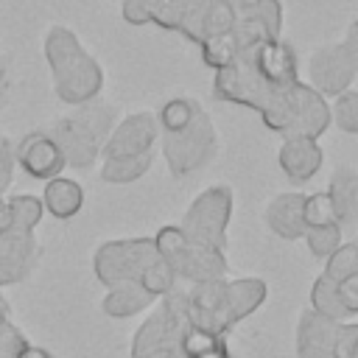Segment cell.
I'll list each match as a JSON object with an SVG mask.
<instances>
[{"label": "cell", "mask_w": 358, "mask_h": 358, "mask_svg": "<svg viewBox=\"0 0 358 358\" xmlns=\"http://www.w3.org/2000/svg\"><path fill=\"white\" fill-rule=\"evenodd\" d=\"M92 271L106 288L126 280L140 282L151 296H165L176 288V277L157 252L154 238H120L101 243L92 255Z\"/></svg>", "instance_id": "obj_1"}, {"label": "cell", "mask_w": 358, "mask_h": 358, "mask_svg": "<svg viewBox=\"0 0 358 358\" xmlns=\"http://www.w3.org/2000/svg\"><path fill=\"white\" fill-rule=\"evenodd\" d=\"M45 62L50 70L53 92L67 106H84L101 98L103 67L90 56L67 25H50L45 34Z\"/></svg>", "instance_id": "obj_2"}, {"label": "cell", "mask_w": 358, "mask_h": 358, "mask_svg": "<svg viewBox=\"0 0 358 358\" xmlns=\"http://www.w3.org/2000/svg\"><path fill=\"white\" fill-rule=\"evenodd\" d=\"M115 109L106 101H90L84 106H73V112L56 117L48 129V134L56 140V145L64 154V162L70 168L87 171L98 162L101 148L115 126Z\"/></svg>", "instance_id": "obj_3"}, {"label": "cell", "mask_w": 358, "mask_h": 358, "mask_svg": "<svg viewBox=\"0 0 358 358\" xmlns=\"http://www.w3.org/2000/svg\"><path fill=\"white\" fill-rule=\"evenodd\" d=\"M266 129L277 131L282 140L288 137H310L319 140L330 126V103L310 84L299 81L291 90L274 95V101L260 112Z\"/></svg>", "instance_id": "obj_4"}, {"label": "cell", "mask_w": 358, "mask_h": 358, "mask_svg": "<svg viewBox=\"0 0 358 358\" xmlns=\"http://www.w3.org/2000/svg\"><path fill=\"white\" fill-rule=\"evenodd\" d=\"M154 243H157V252L162 255V260L168 263V268L173 271V277L185 280L187 285L224 280V274H227V255L196 243L193 238H187L182 232L179 224H165L154 235Z\"/></svg>", "instance_id": "obj_5"}, {"label": "cell", "mask_w": 358, "mask_h": 358, "mask_svg": "<svg viewBox=\"0 0 358 358\" xmlns=\"http://www.w3.org/2000/svg\"><path fill=\"white\" fill-rule=\"evenodd\" d=\"M159 148H162L171 176L185 179V176L201 171L215 157V148H218V131H215V123L207 115V109L199 106L193 120L185 129L159 134Z\"/></svg>", "instance_id": "obj_6"}, {"label": "cell", "mask_w": 358, "mask_h": 358, "mask_svg": "<svg viewBox=\"0 0 358 358\" xmlns=\"http://www.w3.org/2000/svg\"><path fill=\"white\" fill-rule=\"evenodd\" d=\"M187 330L182 310V288L176 285L162 296V305L137 327L131 358H185L182 336Z\"/></svg>", "instance_id": "obj_7"}, {"label": "cell", "mask_w": 358, "mask_h": 358, "mask_svg": "<svg viewBox=\"0 0 358 358\" xmlns=\"http://www.w3.org/2000/svg\"><path fill=\"white\" fill-rule=\"evenodd\" d=\"M232 207H235V196L232 187L227 185H213L204 193H199L190 207L182 215V232L187 238H193L196 243L224 252L227 249V229H229V218H232Z\"/></svg>", "instance_id": "obj_8"}, {"label": "cell", "mask_w": 358, "mask_h": 358, "mask_svg": "<svg viewBox=\"0 0 358 358\" xmlns=\"http://www.w3.org/2000/svg\"><path fill=\"white\" fill-rule=\"evenodd\" d=\"M182 310L187 327H199L215 336H227L235 324L229 319V299H227V280L196 282L182 288Z\"/></svg>", "instance_id": "obj_9"}, {"label": "cell", "mask_w": 358, "mask_h": 358, "mask_svg": "<svg viewBox=\"0 0 358 358\" xmlns=\"http://www.w3.org/2000/svg\"><path fill=\"white\" fill-rule=\"evenodd\" d=\"M213 92H215V98H221L227 103H238V106H249L255 112H266V106L282 90H271L255 73L252 62L246 56H238L229 67L213 73Z\"/></svg>", "instance_id": "obj_10"}, {"label": "cell", "mask_w": 358, "mask_h": 358, "mask_svg": "<svg viewBox=\"0 0 358 358\" xmlns=\"http://www.w3.org/2000/svg\"><path fill=\"white\" fill-rule=\"evenodd\" d=\"M355 78H358L355 67H352V62H350V56H347L341 42L319 45L308 56V84L322 98H336V95L347 92Z\"/></svg>", "instance_id": "obj_11"}, {"label": "cell", "mask_w": 358, "mask_h": 358, "mask_svg": "<svg viewBox=\"0 0 358 358\" xmlns=\"http://www.w3.org/2000/svg\"><path fill=\"white\" fill-rule=\"evenodd\" d=\"M157 140H159L157 117L151 112H131L112 126V131L101 148V157L103 159H123V157L151 154Z\"/></svg>", "instance_id": "obj_12"}, {"label": "cell", "mask_w": 358, "mask_h": 358, "mask_svg": "<svg viewBox=\"0 0 358 358\" xmlns=\"http://www.w3.org/2000/svg\"><path fill=\"white\" fill-rule=\"evenodd\" d=\"M238 20V0H187L179 31L193 45H201L210 36L229 34Z\"/></svg>", "instance_id": "obj_13"}, {"label": "cell", "mask_w": 358, "mask_h": 358, "mask_svg": "<svg viewBox=\"0 0 358 358\" xmlns=\"http://www.w3.org/2000/svg\"><path fill=\"white\" fill-rule=\"evenodd\" d=\"M255 73L271 87V90H291L294 84H299V62H296V50L280 36L271 42H263L260 48H255L252 53H243Z\"/></svg>", "instance_id": "obj_14"}, {"label": "cell", "mask_w": 358, "mask_h": 358, "mask_svg": "<svg viewBox=\"0 0 358 358\" xmlns=\"http://www.w3.org/2000/svg\"><path fill=\"white\" fill-rule=\"evenodd\" d=\"M14 159L17 165L31 176V179H56L62 176V171L67 168L62 148L56 145V140L48 134V129H36L28 131L17 145H14Z\"/></svg>", "instance_id": "obj_15"}, {"label": "cell", "mask_w": 358, "mask_h": 358, "mask_svg": "<svg viewBox=\"0 0 358 358\" xmlns=\"http://www.w3.org/2000/svg\"><path fill=\"white\" fill-rule=\"evenodd\" d=\"M39 257V243L34 232L0 229V288L22 282Z\"/></svg>", "instance_id": "obj_16"}, {"label": "cell", "mask_w": 358, "mask_h": 358, "mask_svg": "<svg viewBox=\"0 0 358 358\" xmlns=\"http://www.w3.org/2000/svg\"><path fill=\"white\" fill-rule=\"evenodd\" d=\"M277 162H280V171L285 173L288 182L305 185V182H310L319 173V168L324 162V151H322L319 140H310V137H288V140L280 143Z\"/></svg>", "instance_id": "obj_17"}, {"label": "cell", "mask_w": 358, "mask_h": 358, "mask_svg": "<svg viewBox=\"0 0 358 358\" xmlns=\"http://www.w3.org/2000/svg\"><path fill=\"white\" fill-rule=\"evenodd\" d=\"M341 322L324 319L310 308L296 322V358H333V341Z\"/></svg>", "instance_id": "obj_18"}, {"label": "cell", "mask_w": 358, "mask_h": 358, "mask_svg": "<svg viewBox=\"0 0 358 358\" xmlns=\"http://www.w3.org/2000/svg\"><path fill=\"white\" fill-rule=\"evenodd\" d=\"M302 193H280L266 204V224L282 241H302L305 218H302Z\"/></svg>", "instance_id": "obj_19"}, {"label": "cell", "mask_w": 358, "mask_h": 358, "mask_svg": "<svg viewBox=\"0 0 358 358\" xmlns=\"http://www.w3.org/2000/svg\"><path fill=\"white\" fill-rule=\"evenodd\" d=\"M327 196L336 207L338 227H355L358 229V171L352 168H336L327 185Z\"/></svg>", "instance_id": "obj_20"}, {"label": "cell", "mask_w": 358, "mask_h": 358, "mask_svg": "<svg viewBox=\"0 0 358 358\" xmlns=\"http://www.w3.org/2000/svg\"><path fill=\"white\" fill-rule=\"evenodd\" d=\"M39 199H42L45 213H50L59 221H67V218L81 213V207H84V187L76 179L56 176V179L45 182V190H42Z\"/></svg>", "instance_id": "obj_21"}, {"label": "cell", "mask_w": 358, "mask_h": 358, "mask_svg": "<svg viewBox=\"0 0 358 358\" xmlns=\"http://www.w3.org/2000/svg\"><path fill=\"white\" fill-rule=\"evenodd\" d=\"M154 299L157 296H151L140 282L126 280V282H117V285L106 288V296H103L101 308L112 319H129V316H137V313L148 310L154 305Z\"/></svg>", "instance_id": "obj_22"}, {"label": "cell", "mask_w": 358, "mask_h": 358, "mask_svg": "<svg viewBox=\"0 0 358 358\" xmlns=\"http://www.w3.org/2000/svg\"><path fill=\"white\" fill-rule=\"evenodd\" d=\"M266 282L260 277H241V280H227V299H229V319L232 324L243 322L252 316L263 302H266Z\"/></svg>", "instance_id": "obj_23"}, {"label": "cell", "mask_w": 358, "mask_h": 358, "mask_svg": "<svg viewBox=\"0 0 358 358\" xmlns=\"http://www.w3.org/2000/svg\"><path fill=\"white\" fill-rule=\"evenodd\" d=\"M42 215H45V207H42L39 196H31V193L11 196V199H6V224H3V229L34 232L36 224L42 221Z\"/></svg>", "instance_id": "obj_24"}, {"label": "cell", "mask_w": 358, "mask_h": 358, "mask_svg": "<svg viewBox=\"0 0 358 358\" xmlns=\"http://www.w3.org/2000/svg\"><path fill=\"white\" fill-rule=\"evenodd\" d=\"M154 165V154L123 157V159H101V179L106 185H131L143 179Z\"/></svg>", "instance_id": "obj_25"}, {"label": "cell", "mask_w": 358, "mask_h": 358, "mask_svg": "<svg viewBox=\"0 0 358 358\" xmlns=\"http://www.w3.org/2000/svg\"><path fill=\"white\" fill-rule=\"evenodd\" d=\"M310 310L324 319H333V322H347V316H350L338 299V285L324 274H319L310 285Z\"/></svg>", "instance_id": "obj_26"}, {"label": "cell", "mask_w": 358, "mask_h": 358, "mask_svg": "<svg viewBox=\"0 0 358 358\" xmlns=\"http://www.w3.org/2000/svg\"><path fill=\"white\" fill-rule=\"evenodd\" d=\"M182 352L185 358H232L227 338L199 330V327H187L182 336Z\"/></svg>", "instance_id": "obj_27"}, {"label": "cell", "mask_w": 358, "mask_h": 358, "mask_svg": "<svg viewBox=\"0 0 358 358\" xmlns=\"http://www.w3.org/2000/svg\"><path fill=\"white\" fill-rule=\"evenodd\" d=\"M199 106H201V103H199L196 98H187V95L168 98V101L159 106V112L154 115V117H157V126H159V134H171V131L185 129V126L193 120V115H196Z\"/></svg>", "instance_id": "obj_28"}, {"label": "cell", "mask_w": 358, "mask_h": 358, "mask_svg": "<svg viewBox=\"0 0 358 358\" xmlns=\"http://www.w3.org/2000/svg\"><path fill=\"white\" fill-rule=\"evenodd\" d=\"M199 48H201V59H204V64H207L213 73L229 67V64L238 59V42H235L232 31H229V34H221V36H210V39H204Z\"/></svg>", "instance_id": "obj_29"}, {"label": "cell", "mask_w": 358, "mask_h": 358, "mask_svg": "<svg viewBox=\"0 0 358 358\" xmlns=\"http://www.w3.org/2000/svg\"><path fill=\"white\" fill-rule=\"evenodd\" d=\"M302 241H305V246H308V252L313 257L327 260L344 243V229L338 224H333V227H308Z\"/></svg>", "instance_id": "obj_30"}, {"label": "cell", "mask_w": 358, "mask_h": 358, "mask_svg": "<svg viewBox=\"0 0 358 358\" xmlns=\"http://www.w3.org/2000/svg\"><path fill=\"white\" fill-rule=\"evenodd\" d=\"M324 277H330L333 282H341L352 274H358V241H347L341 243L327 260H324Z\"/></svg>", "instance_id": "obj_31"}, {"label": "cell", "mask_w": 358, "mask_h": 358, "mask_svg": "<svg viewBox=\"0 0 358 358\" xmlns=\"http://www.w3.org/2000/svg\"><path fill=\"white\" fill-rule=\"evenodd\" d=\"M302 218H305V229L308 227H333V224H338V215H336V207H333L327 190H316V193L305 196Z\"/></svg>", "instance_id": "obj_32"}, {"label": "cell", "mask_w": 358, "mask_h": 358, "mask_svg": "<svg viewBox=\"0 0 358 358\" xmlns=\"http://www.w3.org/2000/svg\"><path fill=\"white\" fill-rule=\"evenodd\" d=\"M330 123H336L344 134H358V92L347 90L330 103Z\"/></svg>", "instance_id": "obj_33"}, {"label": "cell", "mask_w": 358, "mask_h": 358, "mask_svg": "<svg viewBox=\"0 0 358 358\" xmlns=\"http://www.w3.org/2000/svg\"><path fill=\"white\" fill-rule=\"evenodd\" d=\"M185 8H187V0H154L151 22L165 28V31H179Z\"/></svg>", "instance_id": "obj_34"}, {"label": "cell", "mask_w": 358, "mask_h": 358, "mask_svg": "<svg viewBox=\"0 0 358 358\" xmlns=\"http://www.w3.org/2000/svg\"><path fill=\"white\" fill-rule=\"evenodd\" d=\"M333 358H358V322H341L333 341Z\"/></svg>", "instance_id": "obj_35"}, {"label": "cell", "mask_w": 358, "mask_h": 358, "mask_svg": "<svg viewBox=\"0 0 358 358\" xmlns=\"http://www.w3.org/2000/svg\"><path fill=\"white\" fill-rule=\"evenodd\" d=\"M31 341L22 336V330L8 319L6 324H0V358H20V352L28 347Z\"/></svg>", "instance_id": "obj_36"}, {"label": "cell", "mask_w": 358, "mask_h": 358, "mask_svg": "<svg viewBox=\"0 0 358 358\" xmlns=\"http://www.w3.org/2000/svg\"><path fill=\"white\" fill-rule=\"evenodd\" d=\"M154 0H120V14L129 25H145L151 22Z\"/></svg>", "instance_id": "obj_37"}, {"label": "cell", "mask_w": 358, "mask_h": 358, "mask_svg": "<svg viewBox=\"0 0 358 358\" xmlns=\"http://www.w3.org/2000/svg\"><path fill=\"white\" fill-rule=\"evenodd\" d=\"M14 165H17V159H14V145H11V140L0 131V193L8 190V185H11V179H14Z\"/></svg>", "instance_id": "obj_38"}, {"label": "cell", "mask_w": 358, "mask_h": 358, "mask_svg": "<svg viewBox=\"0 0 358 358\" xmlns=\"http://www.w3.org/2000/svg\"><path fill=\"white\" fill-rule=\"evenodd\" d=\"M336 285H338V299H341L344 310L350 316L358 313V274H352V277H347V280H341Z\"/></svg>", "instance_id": "obj_39"}, {"label": "cell", "mask_w": 358, "mask_h": 358, "mask_svg": "<svg viewBox=\"0 0 358 358\" xmlns=\"http://www.w3.org/2000/svg\"><path fill=\"white\" fill-rule=\"evenodd\" d=\"M344 50H347V56H350V62H352V67H355V76H358V17L347 25V34H344Z\"/></svg>", "instance_id": "obj_40"}, {"label": "cell", "mask_w": 358, "mask_h": 358, "mask_svg": "<svg viewBox=\"0 0 358 358\" xmlns=\"http://www.w3.org/2000/svg\"><path fill=\"white\" fill-rule=\"evenodd\" d=\"M11 95V59L0 56V109L8 103Z\"/></svg>", "instance_id": "obj_41"}, {"label": "cell", "mask_w": 358, "mask_h": 358, "mask_svg": "<svg viewBox=\"0 0 358 358\" xmlns=\"http://www.w3.org/2000/svg\"><path fill=\"white\" fill-rule=\"evenodd\" d=\"M20 358H56V355L48 352V350H42V347H36V344H28V347L20 352Z\"/></svg>", "instance_id": "obj_42"}, {"label": "cell", "mask_w": 358, "mask_h": 358, "mask_svg": "<svg viewBox=\"0 0 358 358\" xmlns=\"http://www.w3.org/2000/svg\"><path fill=\"white\" fill-rule=\"evenodd\" d=\"M11 319V308H8V302L3 299V294H0V324H6Z\"/></svg>", "instance_id": "obj_43"}, {"label": "cell", "mask_w": 358, "mask_h": 358, "mask_svg": "<svg viewBox=\"0 0 358 358\" xmlns=\"http://www.w3.org/2000/svg\"><path fill=\"white\" fill-rule=\"evenodd\" d=\"M3 224H6V196L0 193V229H3Z\"/></svg>", "instance_id": "obj_44"}, {"label": "cell", "mask_w": 358, "mask_h": 358, "mask_svg": "<svg viewBox=\"0 0 358 358\" xmlns=\"http://www.w3.org/2000/svg\"><path fill=\"white\" fill-rule=\"evenodd\" d=\"M355 241H358V238H355Z\"/></svg>", "instance_id": "obj_45"}]
</instances>
